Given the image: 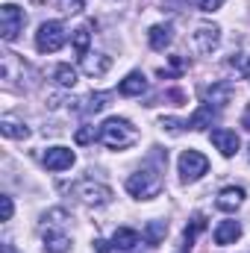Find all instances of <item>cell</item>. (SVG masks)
<instances>
[{
	"mask_svg": "<svg viewBox=\"0 0 250 253\" xmlns=\"http://www.w3.org/2000/svg\"><path fill=\"white\" fill-rule=\"evenodd\" d=\"M0 132L6 135V138H27L30 135V129L21 124V121H12V118H3L0 121Z\"/></svg>",
	"mask_w": 250,
	"mask_h": 253,
	"instance_id": "cell-22",
	"label": "cell"
},
{
	"mask_svg": "<svg viewBox=\"0 0 250 253\" xmlns=\"http://www.w3.org/2000/svg\"><path fill=\"white\" fill-rule=\"evenodd\" d=\"M74 138H77V144H88V141H94V138H100V129H94V126H80V129H77V135H74Z\"/></svg>",
	"mask_w": 250,
	"mask_h": 253,
	"instance_id": "cell-25",
	"label": "cell"
},
{
	"mask_svg": "<svg viewBox=\"0 0 250 253\" xmlns=\"http://www.w3.org/2000/svg\"><path fill=\"white\" fill-rule=\"evenodd\" d=\"M242 124H245V129H250V109L245 112V118H242Z\"/></svg>",
	"mask_w": 250,
	"mask_h": 253,
	"instance_id": "cell-31",
	"label": "cell"
},
{
	"mask_svg": "<svg viewBox=\"0 0 250 253\" xmlns=\"http://www.w3.org/2000/svg\"><path fill=\"white\" fill-rule=\"evenodd\" d=\"M126 191H129L135 200H153V197H159V191H162V174H159L156 168H141V171L129 174Z\"/></svg>",
	"mask_w": 250,
	"mask_h": 253,
	"instance_id": "cell-2",
	"label": "cell"
},
{
	"mask_svg": "<svg viewBox=\"0 0 250 253\" xmlns=\"http://www.w3.org/2000/svg\"><path fill=\"white\" fill-rule=\"evenodd\" d=\"M203 230H206V218H203V215H194V218L188 221L186 233H183V242H186V248H191V245H194V239H197Z\"/></svg>",
	"mask_w": 250,
	"mask_h": 253,
	"instance_id": "cell-21",
	"label": "cell"
},
{
	"mask_svg": "<svg viewBox=\"0 0 250 253\" xmlns=\"http://www.w3.org/2000/svg\"><path fill=\"white\" fill-rule=\"evenodd\" d=\"M42 162H44L47 171H68L77 162V156H74L71 147H47V153H44Z\"/></svg>",
	"mask_w": 250,
	"mask_h": 253,
	"instance_id": "cell-8",
	"label": "cell"
},
{
	"mask_svg": "<svg viewBox=\"0 0 250 253\" xmlns=\"http://www.w3.org/2000/svg\"><path fill=\"white\" fill-rule=\"evenodd\" d=\"M0 206H3V221H9V218H12V209H15V206H12V197L3 194V197H0Z\"/></svg>",
	"mask_w": 250,
	"mask_h": 253,
	"instance_id": "cell-28",
	"label": "cell"
},
{
	"mask_svg": "<svg viewBox=\"0 0 250 253\" xmlns=\"http://www.w3.org/2000/svg\"><path fill=\"white\" fill-rule=\"evenodd\" d=\"M88 42H91L88 27H80V30L74 33V39H71V44H74V50H77L80 56H85V53H88Z\"/></svg>",
	"mask_w": 250,
	"mask_h": 253,
	"instance_id": "cell-24",
	"label": "cell"
},
{
	"mask_svg": "<svg viewBox=\"0 0 250 253\" xmlns=\"http://www.w3.org/2000/svg\"><path fill=\"white\" fill-rule=\"evenodd\" d=\"M233 94H236L233 83H212V85H206V100L215 103V106H227L233 100Z\"/></svg>",
	"mask_w": 250,
	"mask_h": 253,
	"instance_id": "cell-15",
	"label": "cell"
},
{
	"mask_svg": "<svg viewBox=\"0 0 250 253\" xmlns=\"http://www.w3.org/2000/svg\"><path fill=\"white\" fill-rule=\"evenodd\" d=\"M209 138H212V144L221 150V156H236V150H239V135H236L233 129H212Z\"/></svg>",
	"mask_w": 250,
	"mask_h": 253,
	"instance_id": "cell-10",
	"label": "cell"
},
{
	"mask_svg": "<svg viewBox=\"0 0 250 253\" xmlns=\"http://www.w3.org/2000/svg\"><path fill=\"white\" fill-rule=\"evenodd\" d=\"M100 141L109 150H126L138 141V129L129 124L126 118H109L100 124Z\"/></svg>",
	"mask_w": 250,
	"mask_h": 253,
	"instance_id": "cell-1",
	"label": "cell"
},
{
	"mask_svg": "<svg viewBox=\"0 0 250 253\" xmlns=\"http://www.w3.org/2000/svg\"><path fill=\"white\" fill-rule=\"evenodd\" d=\"M215 118H218V112L206 103V106H200V109H197V112L186 121V129H206V126L215 124Z\"/></svg>",
	"mask_w": 250,
	"mask_h": 253,
	"instance_id": "cell-17",
	"label": "cell"
},
{
	"mask_svg": "<svg viewBox=\"0 0 250 253\" xmlns=\"http://www.w3.org/2000/svg\"><path fill=\"white\" fill-rule=\"evenodd\" d=\"M65 39L68 36L59 21H44L36 33V47H39V53H56V50H62Z\"/></svg>",
	"mask_w": 250,
	"mask_h": 253,
	"instance_id": "cell-5",
	"label": "cell"
},
{
	"mask_svg": "<svg viewBox=\"0 0 250 253\" xmlns=\"http://www.w3.org/2000/svg\"><path fill=\"white\" fill-rule=\"evenodd\" d=\"M147 42H150L153 50H165V47L174 42V30H171V24H156V27H150Z\"/></svg>",
	"mask_w": 250,
	"mask_h": 253,
	"instance_id": "cell-16",
	"label": "cell"
},
{
	"mask_svg": "<svg viewBox=\"0 0 250 253\" xmlns=\"http://www.w3.org/2000/svg\"><path fill=\"white\" fill-rule=\"evenodd\" d=\"M186 68H188V62L183 59V56H171V68H168V71L162 68V71H159V77H177V74H183Z\"/></svg>",
	"mask_w": 250,
	"mask_h": 253,
	"instance_id": "cell-26",
	"label": "cell"
},
{
	"mask_svg": "<svg viewBox=\"0 0 250 253\" xmlns=\"http://www.w3.org/2000/svg\"><path fill=\"white\" fill-rule=\"evenodd\" d=\"M24 24H27V15H24L21 6H15V3L0 6V36H3V42H15L21 36Z\"/></svg>",
	"mask_w": 250,
	"mask_h": 253,
	"instance_id": "cell-4",
	"label": "cell"
},
{
	"mask_svg": "<svg viewBox=\"0 0 250 253\" xmlns=\"http://www.w3.org/2000/svg\"><path fill=\"white\" fill-rule=\"evenodd\" d=\"M3 253H18V251H15V245H9V242H6V245H3Z\"/></svg>",
	"mask_w": 250,
	"mask_h": 253,
	"instance_id": "cell-32",
	"label": "cell"
},
{
	"mask_svg": "<svg viewBox=\"0 0 250 253\" xmlns=\"http://www.w3.org/2000/svg\"><path fill=\"white\" fill-rule=\"evenodd\" d=\"M44 251L47 253H68L71 251V239L62 230H56V221H50L44 227Z\"/></svg>",
	"mask_w": 250,
	"mask_h": 253,
	"instance_id": "cell-9",
	"label": "cell"
},
{
	"mask_svg": "<svg viewBox=\"0 0 250 253\" xmlns=\"http://www.w3.org/2000/svg\"><path fill=\"white\" fill-rule=\"evenodd\" d=\"M248 159H250V144H248Z\"/></svg>",
	"mask_w": 250,
	"mask_h": 253,
	"instance_id": "cell-33",
	"label": "cell"
},
{
	"mask_svg": "<svg viewBox=\"0 0 250 253\" xmlns=\"http://www.w3.org/2000/svg\"><path fill=\"white\" fill-rule=\"evenodd\" d=\"M242 203H245V189H239V186L221 189L218 200H215V206H218L221 212H236V209H239Z\"/></svg>",
	"mask_w": 250,
	"mask_h": 253,
	"instance_id": "cell-11",
	"label": "cell"
},
{
	"mask_svg": "<svg viewBox=\"0 0 250 253\" xmlns=\"http://www.w3.org/2000/svg\"><path fill=\"white\" fill-rule=\"evenodd\" d=\"M94 251H97V253H109V251H112V242H103V239H94Z\"/></svg>",
	"mask_w": 250,
	"mask_h": 253,
	"instance_id": "cell-29",
	"label": "cell"
},
{
	"mask_svg": "<svg viewBox=\"0 0 250 253\" xmlns=\"http://www.w3.org/2000/svg\"><path fill=\"white\" fill-rule=\"evenodd\" d=\"M191 39H194V47H197L200 53H212V50L218 47V42H221V30H218L215 24H200Z\"/></svg>",
	"mask_w": 250,
	"mask_h": 253,
	"instance_id": "cell-7",
	"label": "cell"
},
{
	"mask_svg": "<svg viewBox=\"0 0 250 253\" xmlns=\"http://www.w3.org/2000/svg\"><path fill=\"white\" fill-rule=\"evenodd\" d=\"M71 194L77 200H83L85 206H106L112 200V189L103 186V183H94V180H80L71 186Z\"/></svg>",
	"mask_w": 250,
	"mask_h": 253,
	"instance_id": "cell-3",
	"label": "cell"
},
{
	"mask_svg": "<svg viewBox=\"0 0 250 253\" xmlns=\"http://www.w3.org/2000/svg\"><path fill=\"white\" fill-rule=\"evenodd\" d=\"M200 12H215V9H221L224 6V0H191Z\"/></svg>",
	"mask_w": 250,
	"mask_h": 253,
	"instance_id": "cell-27",
	"label": "cell"
},
{
	"mask_svg": "<svg viewBox=\"0 0 250 253\" xmlns=\"http://www.w3.org/2000/svg\"><path fill=\"white\" fill-rule=\"evenodd\" d=\"M138 245V233L135 230H129V227H118L115 230V236H112V248L115 251H132Z\"/></svg>",
	"mask_w": 250,
	"mask_h": 253,
	"instance_id": "cell-18",
	"label": "cell"
},
{
	"mask_svg": "<svg viewBox=\"0 0 250 253\" xmlns=\"http://www.w3.org/2000/svg\"><path fill=\"white\" fill-rule=\"evenodd\" d=\"M239 236H242V224H239V221H221V224L215 227V245H221V248L236 245Z\"/></svg>",
	"mask_w": 250,
	"mask_h": 253,
	"instance_id": "cell-13",
	"label": "cell"
},
{
	"mask_svg": "<svg viewBox=\"0 0 250 253\" xmlns=\"http://www.w3.org/2000/svg\"><path fill=\"white\" fill-rule=\"evenodd\" d=\"M109 97H112V94L97 91V94H91V97H85V100H83L80 112H85V115H97V112H103V109L109 106Z\"/></svg>",
	"mask_w": 250,
	"mask_h": 253,
	"instance_id": "cell-19",
	"label": "cell"
},
{
	"mask_svg": "<svg viewBox=\"0 0 250 253\" xmlns=\"http://www.w3.org/2000/svg\"><path fill=\"white\" fill-rule=\"evenodd\" d=\"M118 91H121L124 97H138V94H144V91H147V80H144V74H141V71L126 74L124 80H121V85H118Z\"/></svg>",
	"mask_w": 250,
	"mask_h": 253,
	"instance_id": "cell-14",
	"label": "cell"
},
{
	"mask_svg": "<svg viewBox=\"0 0 250 253\" xmlns=\"http://www.w3.org/2000/svg\"><path fill=\"white\" fill-rule=\"evenodd\" d=\"M165 233H168V224H165V221H150L147 230H144V239H147L150 245H159V242L165 239Z\"/></svg>",
	"mask_w": 250,
	"mask_h": 253,
	"instance_id": "cell-23",
	"label": "cell"
},
{
	"mask_svg": "<svg viewBox=\"0 0 250 253\" xmlns=\"http://www.w3.org/2000/svg\"><path fill=\"white\" fill-rule=\"evenodd\" d=\"M177 168H180V180L183 183H197L206 171H209V159L197 150H183L180 159H177Z\"/></svg>",
	"mask_w": 250,
	"mask_h": 253,
	"instance_id": "cell-6",
	"label": "cell"
},
{
	"mask_svg": "<svg viewBox=\"0 0 250 253\" xmlns=\"http://www.w3.org/2000/svg\"><path fill=\"white\" fill-rule=\"evenodd\" d=\"M53 80H56L62 88H74V85H77V68H71L68 62L56 65V71H53Z\"/></svg>",
	"mask_w": 250,
	"mask_h": 253,
	"instance_id": "cell-20",
	"label": "cell"
},
{
	"mask_svg": "<svg viewBox=\"0 0 250 253\" xmlns=\"http://www.w3.org/2000/svg\"><path fill=\"white\" fill-rule=\"evenodd\" d=\"M109 68H112V56H106V53H85L83 56V71L88 77H103Z\"/></svg>",
	"mask_w": 250,
	"mask_h": 253,
	"instance_id": "cell-12",
	"label": "cell"
},
{
	"mask_svg": "<svg viewBox=\"0 0 250 253\" xmlns=\"http://www.w3.org/2000/svg\"><path fill=\"white\" fill-rule=\"evenodd\" d=\"M230 62L236 65V68H242V71H245V74H248V80H250V62H242V59H239V56H236V59H230Z\"/></svg>",
	"mask_w": 250,
	"mask_h": 253,
	"instance_id": "cell-30",
	"label": "cell"
}]
</instances>
